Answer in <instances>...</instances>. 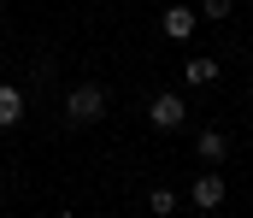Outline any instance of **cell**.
<instances>
[{
  "label": "cell",
  "instance_id": "obj_8",
  "mask_svg": "<svg viewBox=\"0 0 253 218\" xmlns=\"http://www.w3.org/2000/svg\"><path fill=\"white\" fill-rule=\"evenodd\" d=\"M147 207L165 218V213H177V195H171V189H153V195H147Z\"/></svg>",
  "mask_w": 253,
  "mask_h": 218
},
{
  "label": "cell",
  "instance_id": "obj_10",
  "mask_svg": "<svg viewBox=\"0 0 253 218\" xmlns=\"http://www.w3.org/2000/svg\"><path fill=\"white\" fill-rule=\"evenodd\" d=\"M248 100H253V88H248Z\"/></svg>",
  "mask_w": 253,
  "mask_h": 218
},
{
  "label": "cell",
  "instance_id": "obj_3",
  "mask_svg": "<svg viewBox=\"0 0 253 218\" xmlns=\"http://www.w3.org/2000/svg\"><path fill=\"white\" fill-rule=\"evenodd\" d=\"M189 201L200 207V213H212V207H224V177H218L212 165H206V171H200V177L189 183Z\"/></svg>",
  "mask_w": 253,
  "mask_h": 218
},
{
  "label": "cell",
  "instance_id": "obj_1",
  "mask_svg": "<svg viewBox=\"0 0 253 218\" xmlns=\"http://www.w3.org/2000/svg\"><path fill=\"white\" fill-rule=\"evenodd\" d=\"M100 118H106V88H100V83H77V88L65 94V124L88 130V124H100Z\"/></svg>",
  "mask_w": 253,
  "mask_h": 218
},
{
  "label": "cell",
  "instance_id": "obj_2",
  "mask_svg": "<svg viewBox=\"0 0 253 218\" xmlns=\"http://www.w3.org/2000/svg\"><path fill=\"white\" fill-rule=\"evenodd\" d=\"M183 118H189L183 94H153V106H147V124H153V130H177Z\"/></svg>",
  "mask_w": 253,
  "mask_h": 218
},
{
  "label": "cell",
  "instance_id": "obj_4",
  "mask_svg": "<svg viewBox=\"0 0 253 218\" xmlns=\"http://www.w3.org/2000/svg\"><path fill=\"white\" fill-rule=\"evenodd\" d=\"M194 24H200V12H194V6H171V12L159 18L165 42H189V36H194Z\"/></svg>",
  "mask_w": 253,
  "mask_h": 218
},
{
  "label": "cell",
  "instance_id": "obj_6",
  "mask_svg": "<svg viewBox=\"0 0 253 218\" xmlns=\"http://www.w3.org/2000/svg\"><path fill=\"white\" fill-rule=\"evenodd\" d=\"M24 118V88L18 83H0V130H12Z\"/></svg>",
  "mask_w": 253,
  "mask_h": 218
},
{
  "label": "cell",
  "instance_id": "obj_7",
  "mask_svg": "<svg viewBox=\"0 0 253 218\" xmlns=\"http://www.w3.org/2000/svg\"><path fill=\"white\" fill-rule=\"evenodd\" d=\"M189 83H200V88H206V83H218V59H189Z\"/></svg>",
  "mask_w": 253,
  "mask_h": 218
},
{
  "label": "cell",
  "instance_id": "obj_9",
  "mask_svg": "<svg viewBox=\"0 0 253 218\" xmlns=\"http://www.w3.org/2000/svg\"><path fill=\"white\" fill-rule=\"evenodd\" d=\"M200 12L206 18H230V0H200Z\"/></svg>",
  "mask_w": 253,
  "mask_h": 218
},
{
  "label": "cell",
  "instance_id": "obj_5",
  "mask_svg": "<svg viewBox=\"0 0 253 218\" xmlns=\"http://www.w3.org/2000/svg\"><path fill=\"white\" fill-rule=\"evenodd\" d=\"M194 153H200V165H224L230 136H224V130H200V136H194Z\"/></svg>",
  "mask_w": 253,
  "mask_h": 218
}]
</instances>
